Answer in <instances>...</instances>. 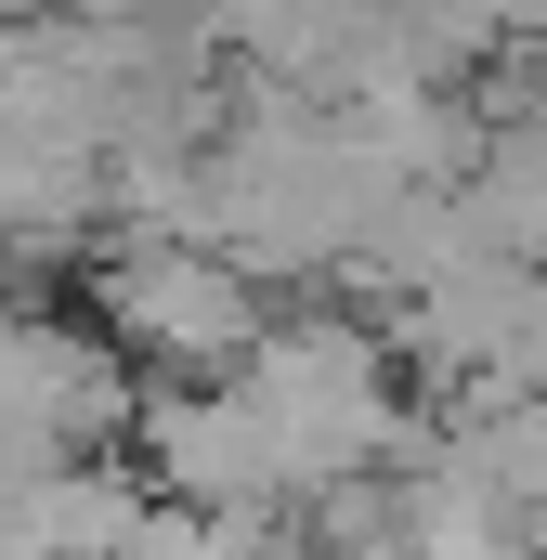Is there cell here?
<instances>
[{
    "instance_id": "obj_1",
    "label": "cell",
    "mask_w": 547,
    "mask_h": 560,
    "mask_svg": "<svg viewBox=\"0 0 547 560\" xmlns=\"http://www.w3.org/2000/svg\"><path fill=\"white\" fill-rule=\"evenodd\" d=\"M105 326H118V352H143V365L222 378V365L261 352V287L235 275L222 248H196V235H143V248L105 261Z\"/></svg>"
}]
</instances>
